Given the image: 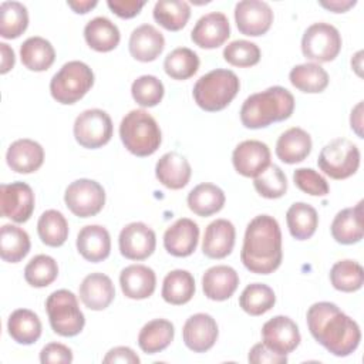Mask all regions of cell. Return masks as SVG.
Segmentation results:
<instances>
[{
  "label": "cell",
  "mask_w": 364,
  "mask_h": 364,
  "mask_svg": "<svg viewBox=\"0 0 364 364\" xmlns=\"http://www.w3.org/2000/svg\"><path fill=\"white\" fill-rule=\"evenodd\" d=\"M7 330L16 343L30 346L41 336V321L34 311L28 309H17L7 320Z\"/></svg>",
  "instance_id": "836d02e7"
},
{
  "label": "cell",
  "mask_w": 364,
  "mask_h": 364,
  "mask_svg": "<svg viewBox=\"0 0 364 364\" xmlns=\"http://www.w3.org/2000/svg\"><path fill=\"white\" fill-rule=\"evenodd\" d=\"M239 286L236 270L226 264L209 267L202 276V289L208 299L223 301L233 296Z\"/></svg>",
  "instance_id": "603a6c76"
},
{
  "label": "cell",
  "mask_w": 364,
  "mask_h": 364,
  "mask_svg": "<svg viewBox=\"0 0 364 364\" xmlns=\"http://www.w3.org/2000/svg\"><path fill=\"white\" fill-rule=\"evenodd\" d=\"M155 21L169 31L183 28L191 17V7L182 0H159L154 7Z\"/></svg>",
  "instance_id": "ab89813d"
},
{
  "label": "cell",
  "mask_w": 364,
  "mask_h": 364,
  "mask_svg": "<svg viewBox=\"0 0 364 364\" xmlns=\"http://www.w3.org/2000/svg\"><path fill=\"white\" fill-rule=\"evenodd\" d=\"M320 6L333 11V13H346L348 9L355 6V0H330V1H320Z\"/></svg>",
  "instance_id": "9f6ffc18"
},
{
  "label": "cell",
  "mask_w": 364,
  "mask_h": 364,
  "mask_svg": "<svg viewBox=\"0 0 364 364\" xmlns=\"http://www.w3.org/2000/svg\"><path fill=\"white\" fill-rule=\"evenodd\" d=\"M0 53H1V67H0V73L6 74L9 73L16 63V57H14V51L11 47H9V44L6 43H0Z\"/></svg>",
  "instance_id": "11a10c76"
},
{
  "label": "cell",
  "mask_w": 364,
  "mask_h": 364,
  "mask_svg": "<svg viewBox=\"0 0 364 364\" xmlns=\"http://www.w3.org/2000/svg\"><path fill=\"white\" fill-rule=\"evenodd\" d=\"M311 136L299 127L284 131L276 142V155L284 164H299L311 152Z\"/></svg>",
  "instance_id": "f1b7e54d"
},
{
  "label": "cell",
  "mask_w": 364,
  "mask_h": 364,
  "mask_svg": "<svg viewBox=\"0 0 364 364\" xmlns=\"http://www.w3.org/2000/svg\"><path fill=\"white\" fill-rule=\"evenodd\" d=\"M341 36L328 23H314L303 34L301 51L307 60L320 63L333 61L341 50Z\"/></svg>",
  "instance_id": "9c48e42d"
},
{
  "label": "cell",
  "mask_w": 364,
  "mask_h": 364,
  "mask_svg": "<svg viewBox=\"0 0 364 364\" xmlns=\"http://www.w3.org/2000/svg\"><path fill=\"white\" fill-rule=\"evenodd\" d=\"M230 36L228 17L220 11H212L202 16L191 31L192 41L200 48H218Z\"/></svg>",
  "instance_id": "ac0fdd59"
},
{
  "label": "cell",
  "mask_w": 364,
  "mask_h": 364,
  "mask_svg": "<svg viewBox=\"0 0 364 364\" xmlns=\"http://www.w3.org/2000/svg\"><path fill=\"white\" fill-rule=\"evenodd\" d=\"M78 293L84 306L95 311L107 309L115 297L112 280L104 273H91L85 276L80 284Z\"/></svg>",
  "instance_id": "cb8c5ba5"
},
{
  "label": "cell",
  "mask_w": 364,
  "mask_h": 364,
  "mask_svg": "<svg viewBox=\"0 0 364 364\" xmlns=\"http://www.w3.org/2000/svg\"><path fill=\"white\" fill-rule=\"evenodd\" d=\"M283 259L282 230L270 215L253 218L245 232L240 260L256 274H270L279 269Z\"/></svg>",
  "instance_id": "7a4b0ae2"
},
{
  "label": "cell",
  "mask_w": 364,
  "mask_h": 364,
  "mask_svg": "<svg viewBox=\"0 0 364 364\" xmlns=\"http://www.w3.org/2000/svg\"><path fill=\"white\" fill-rule=\"evenodd\" d=\"M318 168L333 179H346L360 166V151L347 138H334L326 144L317 159Z\"/></svg>",
  "instance_id": "ba28073f"
},
{
  "label": "cell",
  "mask_w": 364,
  "mask_h": 364,
  "mask_svg": "<svg viewBox=\"0 0 364 364\" xmlns=\"http://www.w3.org/2000/svg\"><path fill=\"white\" fill-rule=\"evenodd\" d=\"M64 202L78 218L95 216L105 205V191L97 181L77 179L67 186Z\"/></svg>",
  "instance_id": "8fae6325"
},
{
  "label": "cell",
  "mask_w": 364,
  "mask_h": 364,
  "mask_svg": "<svg viewBox=\"0 0 364 364\" xmlns=\"http://www.w3.org/2000/svg\"><path fill=\"white\" fill-rule=\"evenodd\" d=\"M276 303V296L272 287L263 283H252L246 286L239 297V306L250 316H262L269 311Z\"/></svg>",
  "instance_id": "b9f144b4"
},
{
  "label": "cell",
  "mask_w": 364,
  "mask_h": 364,
  "mask_svg": "<svg viewBox=\"0 0 364 364\" xmlns=\"http://www.w3.org/2000/svg\"><path fill=\"white\" fill-rule=\"evenodd\" d=\"M40 361L43 364H70L73 361V351L61 343H48L40 353Z\"/></svg>",
  "instance_id": "f907efd6"
},
{
  "label": "cell",
  "mask_w": 364,
  "mask_h": 364,
  "mask_svg": "<svg viewBox=\"0 0 364 364\" xmlns=\"http://www.w3.org/2000/svg\"><path fill=\"white\" fill-rule=\"evenodd\" d=\"M232 162L242 176L256 178L270 165V149L262 141L247 139L233 149Z\"/></svg>",
  "instance_id": "2e32d148"
},
{
  "label": "cell",
  "mask_w": 364,
  "mask_h": 364,
  "mask_svg": "<svg viewBox=\"0 0 364 364\" xmlns=\"http://www.w3.org/2000/svg\"><path fill=\"white\" fill-rule=\"evenodd\" d=\"M94 73L82 61L65 63L51 78L50 92L51 97L63 104L71 105L80 101L92 87Z\"/></svg>",
  "instance_id": "8992f818"
},
{
  "label": "cell",
  "mask_w": 364,
  "mask_h": 364,
  "mask_svg": "<svg viewBox=\"0 0 364 364\" xmlns=\"http://www.w3.org/2000/svg\"><path fill=\"white\" fill-rule=\"evenodd\" d=\"M162 299L173 306L188 303L195 294V279L188 270L169 272L162 283Z\"/></svg>",
  "instance_id": "d590c367"
},
{
  "label": "cell",
  "mask_w": 364,
  "mask_h": 364,
  "mask_svg": "<svg viewBox=\"0 0 364 364\" xmlns=\"http://www.w3.org/2000/svg\"><path fill=\"white\" fill-rule=\"evenodd\" d=\"M286 222L294 239L307 240L314 235L318 226V215L311 205L294 202L286 212Z\"/></svg>",
  "instance_id": "e575fe53"
},
{
  "label": "cell",
  "mask_w": 364,
  "mask_h": 364,
  "mask_svg": "<svg viewBox=\"0 0 364 364\" xmlns=\"http://www.w3.org/2000/svg\"><path fill=\"white\" fill-rule=\"evenodd\" d=\"M121 290L125 297L142 300L152 296L156 287L155 272L145 264H131L121 270Z\"/></svg>",
  "instance_id": "44dd1931"
},
{
  "label": "cell",
  "mask_w": 364,
  "mask_h": 364,
  "mask_svg": "<svg viewBox=\"0 0 364 364\" xmlns=\"http://www.w3.org/2000/svg\"><path fill=\"white\" fill-rule=\"evenodd\" d=\"M107 6L111 9L112 13H115L121 18H132L145 6V1H136V0H108Z\"/></svg>",
  "instance_id": "f5cc1de1"
},
{
  "label": "cell",
  "mask_w": 364,
  "mask_h": 364,
  "mask_svg": "<svg viewBox=\"0 0 364 364\" xmlns=\"http://www.w3.org/2000/svg\"><path fill=\"white\" fill-rule=\"evenodd\" d=\"M235 21L242 34L259 37L272 27L273 11L266 1L243 0L235 6Z\"/></svg>",
  "instance_id": "5bb4252c"
},
{
  "label": "cell",
  "mask_w": 364,
  "mask_h": 364,
  "mask_svg": "<svg viewBox=\"0 0 364 364\" xmlns=\"http://www.w3.org/2000/svg\"><path fill=\"white\" fill-rule=\"evenodd\" d=\"M239 88L240 81L232 70L216 68L195 82L192 95L198 107L208 112H216L232 102Z\"/></svg>",
  "instance_id": "5b68a950"
},
{
  "label": "cell",
  "mask_w": 364,
  "mask_h": 364,
  "mask_svg": "<svg viewBox=\"0 0 364 364\" xmlns=\"http://www.w3.org/2000/svg\"><path fill=\"white\" fill-rule=\"evenodd\" d=\"M330 282L338 291L353 293L363 287L364 272L358 262L344 259L333 264L330 270Z\"/></svg>",
  "instance_id": "60d3db41"
},
{
  "label": "cell",
  "mask_w": 364,
  "mask_h": 364,
  "mask_svg": "<svg viewBox=\"0 0 364 364\" xmlns=\"http://www.w3.org/2000/svg\"><path fill=\"white\" fill-rule=\"evenodd\" d=\"M218 324L210 314L196 313L191 316L182 328L185 346L193 353H205L213 347L218 340Z\"/></svg>",
  "instance_id": "e0dca14e"
},
{
  "label": "cell",
  "mask_w": 364,
  "mask_h": 364,
  "mask_svg": "<svg viewBox=\"0 0 364 364\" xmlns=\"http://www.w3.org/2000/svg\"><path fill=\"white\" fill-rule=\"evenodd\" d=\"M223 58L233 67H252L260 61V48L247 40H235L223 50Z\"/></svg>",
  "instance_id": "c3c4849f"
},
{
  "label": "cell",
  "mask_w": 364,
  "mask_h": 364,
  "mask_svg": "<svg viewBox=\"0 0 364 364\" xmlns=\"http://www.w3.org/2000/svg\"><path fill=\"white\" fill-rule=\"evenodd\" d=\"M173 336L175 328L169 320L155 318L141 328L138 334V346L146 354H156L172 343Z\"/></svg>",
  "instance_id": "4dcf8cb0"
},
{
  "label": "cell",
  "mask_w": 364,
  "mask_h": 364,
  "mask_svg": "<svg viewBox=\"0 0 364 364\" xmlns=\"http://www.w3.org/2000/svg\"><path fill=\"white\" fill-rule=\"evenodd\" d=\"M58 276V264L48 255L34 256L24 267V279L33 287H47Z\"/></svg>",
  "instance_id": "f6af8a7d"
},
{
  "label": "cell",
  "mask_w": 364,
  "mask_h": 364,
  "mask_svg": "<svg viewBox=\"0 0 364 364\" xmlns=\"http://www.w3.org/2000/svg\"><path fill=\"white\" fill-rule=\"evenodd\" d=\"M23 65L30 71H46L55 60V50L51 43L43 37H28L20 47Z\"/></svg>",
  "instance_id": "1f68e13d"
},
{
  "label": "cell",
  "mask_w": 364,
  "mask_h": 364,
  "mask_svg": "<svg viewBox=\"0 0 364 364\" xmlns=\"http://www.w3.org/2000/svg\"><path fill=\"white\" fill-rule=\"evenodd\" d=\"M225 192L213 183H199L188 193V208L198 216L218 213L225 205Z\"/></svg>",
  "instance_id": "d6a6232c"
},
{
  "label": "cell",
  "mask_w": 364,
  "mask_h": 364,
  "mask_svg": "<svg viewBox=\"0 0 364 364\" xmlns=\"http://www.w3.org/2000/svg\"><path fill=\"white\" fill-rule=\"evenodd\" d=\"M37 232L44 245L58 247L63 246L68 237V222L60 210L48 209L38 218Z\"/></svg>",
  "instance_id": "f35d334b"
},
{
  "label": "cell",
  "mask_w": 364,
  "mask_h": 364,
  "mask_svg": "<svg viewBox=\"0 0 364 364\" xmlns=\"http://www.w3.org/2000/svg\"><path fill=\"white\" fill-rule=\"evenodd\" d=\"M263 344L272 351L287 355L300 344V331L297 324L287 316H274L262 327Z\"/></svg>",
  "instance_id": "4fadbf2b"
},
{
  "label": "cell",
  "mask_w": 364,
  "mask_h": 364,
  "mask_svg": "<svg viewBox=\"0 0 364 364\" xmlns=\"http://www.w3.org/2000/svg\"><path fill=\"white\" fill-rule=\"evenodd\" d=\"M105 364L109 363H122V364H138L141 360L129 347H114L111 348L102 360Z\"/></svg>",
  "instance_id": "db71d44e"
},
{
  "label": "cell",
  "mask_w": 364,
  "mask_h": 364,
  "mask_svg": "<svg viewBox=\"0 0 364 364\" xmlns=\"http://www.w3.org/2000/svg\"><path fill=\"white\" fill-rule=\"evenodd\" d=\"M118 245L119 252L125 259L144 260L154 253L156 236L148 225L142 222H132L122 228Z\"/></svg>",
  "instance_id": "9a60e30c"
},
{
  "label": "cell",
  "mask_w": 364,
  "mask_h": 364,
  "mask_svg": "<svg viewBox=\"0 0 364 364\" xmlns=\"http://www.w3.org/2000/svg\"><path fill=\"white\" fill-rule=\"evenodd\" d=\"M155 175L164 186L169 189H182L191 179L192 168L183 155L172 151L164 154L158 159Z\"/></svg>",
  "instance_id": "4316f807"
},
{
  "label": "cell",
  "mask_w": 364,
  "mask_h": 364,
  "mask_svg": "<svg viewBox=\"0 0 364 364\" xmlns=\"http://www.w3.org/2000/svg\"><path fill=\"white\" fill-rule=\"evenodd\" d=\"M98 3L95 0H78V1H67V6L71 7L78 14H85L92 10Z\"/></svg>",
  "instance_id": "680465c9"
},
{
  "label": "cell",
  "mask_w": 364,
  "mask_h": 364,
  "mask_svg": "<svg viewBox=\"0 0 364 364\" xmlns=\"http://www.w3.org/2000/svg\"><path fill=\"white\" fill-rule=\"evenodd\" d=\"M48 321L54 333L63 337H74L81 333L85 317L78 307L77 296L65 289L53 291L46 300Z\"/></svg>",
  "instance_id": "52a82bcc"
},
{
  "label": "cell",
  "mask_w": 364,
  "mask_h": 364,
  "mask_svg": "<svg viewBox=\"0 0 364 364\" xmlns=\"http://www.w3.org/2000/svg\"><path fill=\"white\" fill-rule=\"evenodd\" d=\"M306 320L313 338L328 353L347 357L357 350L361 340L360 326L334 303L318 301L311 304Z\"/></svg>",
  "instance_id": "6da1fadb"
},
{
  "label": "cell",
  "mask_w": 364,
  "mask_h": 364,
  "mask_svg": "<svg viewBox=\"0 0 364 364\" xmlns=\"http://www.w3.org/2000/svg\"><path fill=\"white\" fill-rule=\"evenodd\" d=\"M124 146L136 156H149L159 148L162 134L155 118L145 109L129 111L119 124Z\"/></svg>",
  "instance_id": "277c9868"
},
{
  "label": "cell",
  "mask_w": 364,
  "mask_h": 364,
  "mask_svg": "<svg viewBox=\"0 0 364 364\" xmlns=\"http://www.w3.org/2000/svg\"><path fill=\"white\" fill-rule=\"evenodd\" d=\"M247 360L252 364H284V363H287L286 355L272 351L263 343H257L250 348Z\"/></svg>",
  "instance_id": "816d5d0a"
},
{
  "label": "cell",
  "mask_w": 364,
  "mask_h": 364,
  "mask_svg": "<svg viewBox=\"0 0 364 364\" xmlns=\"http://www.w3.org/2000/svg\"><path fill=\"white\" fill-rule=\"evenodd\" d=\"M256 192L266 199L282 198L287 192V178L277 165H269L253 179Z\"/></svg>",
  "instance_id": "bcb514c9"
},
{
  "label": "cell",
  "mask_w": 364,
  "mask_h": 364,
  "mask_svg": "<svg viewBox=\"0 0 364 364\" xmlns=\"http://www.w3.org/2000/svg\"><path fill=\"white\" fill-rule=\"evenodd\" d=\"M164 84L155 75H141L131 85V94L135 102L149 108L158 105L164 98Z\"/></svg>",
  "instance_id": "7dc6e473"
},
{
  "label": "cell",
  "mask_w": 364,
  "mask_h": 364,
  "mask_svg": "<svg viewBox=\"0 0 364 364\" xmlns=\"http://www.w3.org/2000/svg\"><path fill=\"white\" fill-rule=\"evenodd\" d=\"M164 70L173 80H188L199 70V57L188 47H178L165 57Z\"/></svg>",
  "instance_id": "ee69618b"
},
{
  "label": "cell",
  "mask_w": 364,
  "mask_h": 364,
  "mask_svg": "<svg viewBox=\"0 0 364 364\" xmlns=\"http://www.w3.org/2000/svg\"><path fill=\"white\" fill-rule=\"evenodd\" d=\"M111 117L100 109H85L74 121L73 132L75 141L87 149H97L109 142L112 136Z\"/></svg>",
  "instance_id": "30bf717a"
},
{
  "label": "cell",
  "mask_w": 364,
  "mask_h": 364,
  "mask_svg": "<svg viewBox=\"0 0 364 364\" xmlns=\"http://www.w3.org/2000/svg\"><path fill=\"white\" fill-rule=\"evenodd\" d=\"M78 253L91 263L105 260L111 252V237L108 230L100 225H87L77 235Z\"/></svg>",
  "instance_id": "484cf974"
},
{
  "label": "cell",
  "mask_w": 364,
  "mask_h": 364,
  "mask_svg": "<svg viewBox=\"0 0 364 364\" xmlns=\"http://www.w3.org/2000/svg\"><path fill=\"white\" fill-rule=\"evenodd\" d=\"M28 233L14 225H3L0 229V256L4 262L18 263L30 252Z\"/></svg>",
  "instance_id": "74e56055"
},
{
  "label": "cell",
  "mask_w": 364,
  "mask_h": 364,
  "mask_svg": "<svg viewBox=\"0 0 364 364\" xmlns=\"http://www.w3.org/2000/svg\"><path fill=\"white\" fill-rule=\"evenodd\" d=\"M289 80L294 88L307 94L321 92L328 85V74L317 63H304L293 67Z\"/></svg>",
  "instance_id": "8d00e7d4"
},
{
  "label": "cell",
  "mask_w": 364,
  "mask_h": 364,
  "mask_svg": "<svg viewBox=\"0 0 364 364\" xmlns=\"http://www.w3.org/2000/svg\"><path fill=\"white\" fill-rule=\"evenodd\" d=\"M34 212V192L26 182L0 185V213L16 223L27 222Z\"/></svg>",
  "instance_id": "7c38bea8"
},
{
  "label": "cell",
  "mask_w": 364,
  "mask_h": 364,
  "mask_svg": "<svg viewBox=\"0 0 364 364\" xmlns=\"http://www.w3.org/2000/svg\"><path fill=\"white\" fill-rule=\"evenodd\" d=\"M7 165L17 173H31L40 169L44 162L43 146L28 138L11 142L6 154Z\"/></svg>",
  "instance_id": "7402d4cb"
},
{
  "label": "cell",
  "mask_w": 364,
  "mask_h": 364,
  "mask_svg": "<svg viewBox=\"0 0 364 364\" xmlns=\"http://www.w3.org/2000/svg\"><path fill=\"white\" fill-rule=\"evenodd\" d=\"M199 228L189 218H181L164 233V247L175 257L191 256L198 246Z\"/></svg>",
  "instance_id": "d6986e66"
},
{
  "label": "cell",
  "mask_w": 364,
  "mask_h": 364,
  "mask_svg": "<svg viewBox=\"0 0 364 364\" xmlns=\"http://www.w3.org/2000/svg\"><path fill=\"white\" fill-rule=\"evenodd\" d=\"M165 38L162 33L151 24H142L136 27L128 41L131 55L142 63L154 61L164 51Z\"/></svg>",
  "instance_id": "d4e9b609"
},
{
  "label": "cell",
  "mask_w": 364,
  "mask_h": 364,
  "mask_svg": "<svg viewBox=\"0 0 364 364\" xmlns=\"http://www.w3.org/2000/svg\"><path fill=\"white\" fill-rule=\"evenodd\" d=\"M236 239V230L228 219L210 222L203 235L202 252L209 259H223L232 253Z\"/></svg>",
  "instance_id": "ffe728a7"
},
{
  "label": "cell",
  "mask_w": 364,
  "mask_h": 364,
  "mask_svg": "<svg viewBox=\"0 0 364 364\" xmlns=\"http://www.w3.org/2000/svg\"><path fill=\"white\" fill-rule=\"evenodd\" d=\"M361 55H363V51H358V53L351 58V65H353V68L357 71L358 75H361V71H360V68H361Z\"/></svg>",
  "instance_id": "91938a15"
},
{
  "label": "cell",
  "mask_w": 364,
  "mask_h": 364,
  "mask_svg": "<svg viewBox=\"0 0 364 364\" xmlns=\"http://www.w3.org/2000/svg\"><path fill=\"white\" fill-rule=\"evenodd\" d=\"M331 236L337 243L354 245L363 239V200L353 208L340 210L330 226Z\"/></svg>",
  "instance_id": "83f0119b"
},
{
  "label": "cell",
  "mask_w": 364,
  "mask_h": 364,
  "mask_svg": "<svg viewBox=\"0 0 364 364\" xmlns=\"http://www.w3.org/2000/svg\"><path fill=\"white\" fill-rule=\"evenodd\" d=\"M293 111V94L280 85H274L262 92L249 95L242 104L239 114L246 128L259 129L290 118Z\"/></svg>",
  "instance_id": "3957f363"
},
{
  "label": "cell",
  "mask_w": 364,
  "mask_h": 364,
  "mask_svg": "<svg viewBox=\"0 0 364 364\" xmlns=\"http://www.w3.org/2000/svg\"><path fill=\"white\" fill-rule=\"evenodd\" d=\"M28 26L27 7L18 1H3L0 4V36L3 38L20 37Z\"/></svg>",
  "instance_id": "7bdbcfd3"
},
{
  "label": "cell",
  "mask_w": 364,
  "mask_h": 364,
  "mask_svg": "<svg viewBox=\"0 0 364 364\" xmlns=\"http://www.w3.org/2000/svg\"><path fill=\"white\" fill-rule=\"evenodd\" d=\"M350 124H351V129L358 135V138H363V101H360L351 111V117H350Z\"/></svg>",
  "instance_id": "6f0895ef"
},
{
  "label": "cell",
  "mask_w": 364,
  "mask_h": 364,
  "mask_svg": "<svg viewBox=\"0 0 364 364\" xmlns=\"http://www.w3.org/2000/svg\"><path fill=\"white\" fill-rule=\"evenodd\" d=\"M84 38L87 44L100 53L114 50L121 40L118 27L107 17H94L84 27Z\"/></svg>",
  "instance_id": "f546056e"
},
{
  "label": "cell",
  "mask_w": 364,
  "mask_h": 364,
  "mask_svg": "<svg viewBox=\"0 0 364 364\" xmlns=\"http://www.w3.org/2000/svg\"><path fill=\"white\" fill-rule=\"evenodd\" d=\"M294 185L311 196H326L330 191L327 181L311 168H299L293 173Z\"/></svg>",
  "instance_id": "681fc988"
}]
</instances>
